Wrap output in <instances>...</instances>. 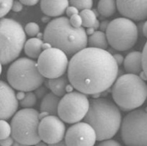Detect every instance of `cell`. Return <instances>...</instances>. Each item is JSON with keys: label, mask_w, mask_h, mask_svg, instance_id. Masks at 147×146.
<instances>
[{"label": "cell", "mask_w": 147, "mask_h": 146, "mask_svg": "<svg viewBox=\"0 0 147 146\" xmlns=\"http://www.w3.org/2000/svg\"><path fill=\"white\" fill-rule=\"evenodd\" d=\"M66 129L64 122L57 115H49L40 120L38 134L41 141L52 145L62 141Z\"/></svg>", "instance_id": "cell-12"}, {"label": "cell", "mask_w": 147, "mask_h": 146, "mask_svg": "<svg viewBox=\"0 0 147 146\" xmlns=\"http://www.w3.org/2000/svg\"><path fill=\"white\" fill-rule=\"evenodd\" d=\"M114 57V59H115V62H116V63L118 64V65H121L122 63H124V57L122 56L121 54H115L114 55H113Z\"/></svg>", "instance_id": "cell-36"}, {"label": "cell", "mask_w": 147, "mask_h": 146, "mask_svg": "<svg viewBox=\"0 0 147 146\" xmlns=\"http://www.w3.org/2000/svg\"><path fill=\"white\" fill-rule=\"evenodd\" d=\"M67 71L69 82L77 91L95 96L113 85L119 65L106 50L86 47L73 55Z\"/></svg>", "instance_id": "cell-1"}, {"label": "cell", "mask_w": 147, "mask_h": 146, "mask_svg": "<svg viewBox=\"0 0 147 146\" xmlns=\"http://www.w3.org/2000/svg\"><path fill=\"white\" fill-rule=\"evenodd\" d=\"M34 93L36 96L37 98L42 99L47 94V89L46 88V87H44L41 85L38 88H37L36 90H35V93Z\"/></svg>", "instance_id": "cell-31"}, {"label": "cell", "mask_w": 147, "mask_h": 146, "mask_svg": "<svg viewBox=\"0 0 147 146\" xmlns=\"http://www.w3.org/2000/svg\"><path fill=\"white\" fill-rule=\"evenodd\" d=\"M13 1L12 0H0V19L4 17L11 10Z\"/></svg>", "instance_id": "cell-27"}, {"label": "cell", "mask_w": 147, "mask_h": 146, "mask_svg": "<svg viewBox=\"0 0 147 146\" xmlns=\"http://www.w3.org/2000/svg\"><path fill=\"white\" fill-rule=\"evenodd\" d=\"M85 123L92 126L98 141L113 137L121 128L122 115L120 109L107 98H95L90 101Z\"/></svg>", "instance_id": "cell-3"}, {"label": "cell", "mask_w": 147, "mask_h": 146, "mask_svg": "<svg viewBox=\"0 0 147 146\" xmlns=\"http://www.w3.org/2000/svg\"><path fill=\"white\" fill-rule=\"evenodd\" d=\"M44 41L38 38H32L26 41L24 50L30 59H38L43 52Z\"/></svg>", "instance_id": "cell-19"}, {"label": "cell", "mask_w": 147, "mask_h": 146, "mask_svg": "<svg viewBox=\"0 0 147 146\" xmlns=\"http://www.w3.org/2000/svg\"><path fill=\"white\" fill-rule=\"evenodd\" d=\"M60 101V97L57 96L54 93H47L42 98L40 106V112H47L50 115H57Z\"/></svg>", "instance_id": "cell-18"}, {"label": "cell", "mask_w": 147, "mask_h": 146, "mask_svg": "<svg viewBox=\"0 0 147 146\" xmlns=\"http://www.w3.org/2000/svg\"><path fill=\"white\" fill-rule=\"evenodd\" d=\"M97 146H121V145L116 140L109 139L101 141V143Z\"/></svg>", "instance_id": "cell-32"}, {"label": "cell", "mask_w": 147, "mask_h": 146, "mask_svg": "<svg viewBox=\"0 0 147 146\" xmlns=\"http://www.w3.org/2000/svg\"><path fill=\"white\" fill-rule=\"evenodd\" d=\"M119 13L124 18L135 22L147 18V1H116Z\"/></svg>", "instance_id": "cell-15"}, {"label": "cell", "mask_w": 147, "mask_h": 146, "mask_svg": "<svg viewBox=\"0 0 147 146\" xmlns=\"http://www.w3.org/2000/svg\"><path fill=\"white\" fill-rule=\"evenodd\" d=\"M69 22L72 27L74 28H80L82 27V21L80 14L74 15L69 18Z\"/></svg>", "instance_id": "cell-29"}, {"label": "cell", "mask_w": 147, "mask_h": 146, "mask_svg": "<svg viewBox=\"0 0 147 146\" xmlns=\"http://www.w3.org/2000/svg\"><path fill=\"white\" fill-rule=\"evenodd\" d=\"M26 35L30 37H35L38 34L40 31V27L35 22H29L24 27Z\"/></svg>", "instance_id": "cell-28"}, {"label": "cell", "mask_w": 147, "mask_h": 146, "mask_svg": "<svg viewBox=\"0 0 147 146\" xmlns=\"http://www.w3.org/2000/svg\"><path fill=\"white\" fill-rule=\"evenodd\" d=\"M105 34L110 46L116 51L124 52L136 45L138 38V29L132 21L118 18L110 22Z\"/></svg>", "instance_id": "cell-9"}, {"label": "cell", "mask_w": 147, "mask_h": 146, "mask_svg": "<svg viewBox=\"0 0 147 146\" xmlns=\"http://www.w3.org/2000/svg\"><path fill=\"white\" fill-rule=\"evenodd\" d=\"M35 146H49V145H47V143H44V142L40 141V142H39V143H37V144L35 145Z\"/></svg>", "instance_id": "cell-44"}, {"label": "cell", "mask_w": 147, "mask_h": 146, "mask_svg": "<svg viewBox=\"0 0 147 146\" xmlns=\"http://www.w3.org/2000/svg\"><path fill=\"white\" fill-rule=\"evenodd\" d=\"M80 15L82 21V27L94 28V30L99 28L100 23L97 19L96 14L92 10H85L80 12Z\"/></svg>", "instance_id": "cell-22"}, {"label": "cell", "mask_w": 147, "mask_h": 146, "mask_svg": "<svg viewBox=\"0 0 147 146\" xmlns=\"http://www.w3.org/2000/svg\"><path fill=\"white\" fill-rule=\"evenodd\" d=\"M142 32H143V35H144L145 38H147V21L144 24L142 27Z\"/></svg>", "instance_id": "cell-40"}, {"label": "cell", "mask_w": 147, "mask_h": 146, "mask_svg": "<svg viewBox=\"0 0 147 146\" xmlns=\"http://www.w3.org/2000/svg\"><path fill=\"white\" fill-rule=\"evenodd\" d=\"M40 9L43 13L47 16L57 17L63 15L69 6L67 0H44L40 2Z\"/></svg>", "instance_id": "cell-16"}, {"label": "cell", "mask_w": 147, "mask_h": 146, "mask_svg": "<svg viewBox=\"0 0 147 146\" xmlns=\"http://www.w3.org/2000/svg\"><path fill=\"white\" fill-rule=\"evenodd\" d=\"M44 40L54 48H57L73 56L88 46V35L83 27H72L67 17H59L51 21L46 27Z\"/></svg>", "instance_id": "cell-2"}, {"label": "cell", "mask_w": 147, "mask_h": 146, "mask_svg": "<svg viewBox=\"0 0 147 146\" xmlns=\"http://www.w3.org/2000/svg\"><path fill=\"white\" fill-rule=\"evenodd\" d=\"M66 54L57 48L51 47L44 50L37 61L39 71L44 78L56 79L65 74L69 67Z\"/></svg>", "instance_id": "cell-11"}, {"label": "cell", "mask_w": 147, "mask_h": 146, "mask_svg": "<svg viewBox=\"0 0 147 146\" xmlns=\"http://www.w3.org/2000/svg\"><path fill=\"white\" fill-rule=\"evenodd\" d=\"M39 112L35 109H22L12 118L11 136L14 140L24 145H35L41 141L38 134Z\"/></svg>", "instance_id": "cell-7"}, {"label": "cell", "mask_w": 147, "mask_h": 146, "mask_svg": "<svg viewBox=\"0 0 147 146\" xmlns=\"http://www.w3.org/2000/svg\"><path fill=\"white\" fill-rule=\"evenodd\" d=\"M94 2L92 0H71L69 1V5L71 6L75 7L79 10H90L93 7Z\"/></svg>", "instance_id": "cell-25"}, {"label": "cell", "mask_w": 147, "mask_h": 146, "mask_svg": "<svg viewBox=\"0 0 147 146\" xmlns=\"http://www.w3.org/2000/svg\"><path fill=\"white\" fill-rule=\"evenodd\" d=\"M49 146H67L66 143H65V140L63 139L62 141L59 142L57 143H55V144H52V145H49Z\"/></svg>", "instance_id": "cell-41"}, {"label": "cell", "mask_w": 147, "mask_h": 146, "mask_svg": "<svg viewBox=\"0 0 147 146\" xmlns=\"http://www.w3.org/2000/svg\"><path fill=\"white\" fill-rule=\"evenodd\" d=\"M88 45L90 48L106 50L108 47V41L105 32L95 31L88 38Z\"/></svg>", "instance_id": "cell-21"}, {"label": "cell", "mask_w": 147, "mask_h": 146, "mask_svg": "<svg viewBox=\"0 0 147 146\" xmlns=\"http://www.w3.org/2000/svg\"><path fill=\"white\" fill-rule=\"evenodd\" d=\"M124 67L127 73L138 75L143 71L142 52L139 51L131 52L126 56Z\"/></svg>", "instance_id": "cell-17"}, {"label": "cell", "mask_w": 147, "mask_h": 146, "mask_svg": "<svg viewBox=\"0 0 147 146\" xmlns=\"http://www.w3.org/2000/svg\"><path fill=\"white\" fill-rule=\"evenodd\" d=\"M65 13H66L67 15H68L69 18L71 16H73V15H74L80 14V11H79L78 9L76 8L75 7L71 6V5H69V7H68V8L66 9V11H65Z\"/></svg>", "instance_id": "cell-33"}, {"label": "cell", "mask_w": 147, "mask_h": 146, "mask_svg": "<svg viewBox=\"0 0 147 146\" xmlns=\"http://www.w3.org/2000/svg\"><path fill=\"white\" fill-rule=\"evenodd\" d=\"M44 79L39 71L37 62L27 57L13 62L7 71V79L11 87L24 93L36 90L43 85Z\"/></svg>", "instance_id": "cell-6"}, {"label": "cell", "mask_w": 147, "mask_h": 146, "mask_svg": "<svg viewBox=\"0 0 147 146\" xmlns=\"http://www.w3.org/2000/svg\"><path fill=\"white\" fill-rule=\"evenodd\" d=\"M24 96H25V93L24 92L19 91L18 93H16V98L18 101H20L21 100L23 99Z\"/></svg>", "instance_id": "cell-39"}, {"label": "cell", "mask_w": 147, "mask_h": 146, "mask_svg": "<svg viewBox=\"0 0 147 146\" xmlns=\"http://www.w3.org/2000/svg\"><path fill=\"white\" fill-rule=\"evenodd\" d=\"M120 129L127 146H147V107L129 112L122 119Z\"/></svg>", "instance_id": "cell-8"}, {"label": "cell", "mask_w": 147, "mask_h": 146, "mask_svg": "<svg viewBox=\"0 0 147 146\" xmlns=\"http://www.w3.org/2000/svg\"><path fill=\"white\" fill-rule=\"evenodd\" d=\"M98 12L102 16L110 17L114 15L116 10V1L114 0H101L98 2Z\"/></svg>", "instance_id": "cell-23"}, {"label": "cell", "mask_w": 147, "mask_h": 146, "mask_svg": "<svg viewBox=\"0 0 147 146\" xmlns=\"http://www.w3.org/2000/svg\"><path fill=\"white\" fill-rule=\"evenodd\" d=\"M49 115H49L48 112H40V113H39V119H40V120L44 119V118L49 116Z\"/></svg>", "instance_id": "cell-42"}, {"label": "cell", "mask_w": 147, "mask_h": 146, "mask_svg": "<svg viewBox=\"0 0 147 146\" xmlns=\"http://www.w3.org/2000/svg\"><path fill=\"white\" fill-rule=\"evenodd\" d=\"M27 35L19 22L12 18L0 19V63L7 65L20 55Z\"/></svg>", "instance_id": "cell-5"}, {"label": "cell", "mask_w": 147, "mask_h": 146, "mask_svg": "<svg viewBox=\"0 0 147 146\" xmlns=\"http://www.w3.org/2000/svg\"><path fill=\"white\" fill-rule=\"evenodd\" d=\"M112 96L119 109L131 112L138 109L146 101L147 85L138 75H121L112 86Z\"/></svg>", "instance_id": "cell-4"}, {"label": "cell", "mask_w": 147, "mask_h": 146, "mask_svg": "<svg viewBox=\"0 0 147 146\" xmlns=\"http://www.w3.org/2000/svg\"><path fill=\"white\" fill-rule=\"evenodd\" d=\"M146 101H147V98H146Z\"/></svg>", "instance_id": "cell-47"}, {"label": "cell", "mask_w": 147, "mask_h": 146, "mask_svg": "<svg viewBox=\"0 0 147 146\" xmlns=\"http://www.w3.org/2000/svg\"><path fill=\"white\" fill-rule=\"evenodd\" d=\"M89 106L90 101L86 95L72 91L64 95L60 99L57 115L64 123L74 124L85 118Z\"/></svg>", "instance_id": "cell-10"}, {"label": "cell", "mask_w": 147, "mask_h": 146, "mask_svg": "<svg viewBox=\"0 0 147 146\" xmlns=\"http://www.w3.org/2000/svg\"><path fill=\"white\" fill-rule=\"evenodd\" d=\"M15 143V140L12 136L6 138L5 139H2L0 140V145L1 146H11L13 145V143Z\"/></svg>", "instance_id": "cell-35"}, {"label": "cell", "mask_w": 147, "mask_h": 146, "mask_svg": "<svg viewBox=\"0 0 147 146\" xmlns=\"http://www.w3.org/2000/svg\"><path fill=\"white\" fill-rule=\"evenodd\" d=\"M142 61H143V71L145 73L147 77V41L144 45L142 52Z\"/></svg>", "instance_id": "cell-30"}, {"label": "cell", "mask_w": 147, "mask_h": 146, "mask_svg": "<svg viewBox=\"0 0 147 146\" xmlns=\"http://www.w3.org/2000/svg\"><path fill=\"white\" fill-rule=\"evenodd\" d=\"M23 5H27V6H34L38 3V0H22L21 1Z\"/></svg>", "instance_id": "cell-37"}, {"label": "cell", "mask_w": 147, "mask_h": 146, "mask_svg": "<svg viewBox=\"0 0 147 146\" xmlns=\"http://www.w3.org/2000/svg\"><path fill=\"white\" fill-rule=\"evenodd\" d=\"M18 105L14 89L8 83L0 80V120H7L13 118Z\"/></svg>", "instance_id": "cell-14"}, {"label": "cell", "mask_w": 147, "mask_h": 146, "mask_svg": "<svg viewBox=\"0 0 147 146\" xmlns=\"http://www.w3.org/2000/svg\"><path fill=\"white\" fill-rule=\"evenodd\" d=\"M85 31H86V34H87V35H91L92 34L94 33V32H95V30H94V28H88L87 30H85Z\"/></svg>", "instance_id": "cell-43"}, {"label": "cell", "mask_w": 147, "mask_h": 146, "mask_svg": "<svg viewBox=\"0 0 147 146\" xmlns=\"http://www.w3.org/2000/svg\"><path fill=\"white\" fill-rule=\"evenodd\" d=\"M37 97L35 94L32 92H27L25 93V96L18 103L24 109H31L35 106L37 103Z\"/></svg>", "instance_id": "cell-24"}, {"label": "cell", "mask_w": 147, "mask_h": 146, "mask_svg": "<svg viewBox=\"0 0 147 146\" xmlns=\"http://www.w3.org/2000/svg\"><path fill=\"white\" fill-rule=\"evenodd\" d=\"M2 64L0 63V75H1V73H2Z\"/></svg>", "instance_id": "cell-46"}, {"label": "cell", "mask_w": 147, "mask_h": 146, "mask_svg": "<svg viewBox=\"0 0 147 146\" xmlns=\"http://www.w3.org/2000/svg\"><path fill=\"white\" fill-rule=\"evenodd\" d=\"M110 22L108 21H103L102 23H100V25H99V28H100L101 31L105 32L107 30V27H108V24Z\"/></svg>", "instance_id": "cell-38"}, {"label": "cell", "mask_w": 147, "mask_h": 146, "mask_svg": "<svg viewBox=\"0 0 147 146\" xmlns=\"http://www.w3.org/2000/svg\"><path fill=\"white\" fill-rule=\"evenodd\" d=\"M67 146H94L96 135L88 123L79 122L70 126L64 137Z\"/></svg>", "instance_id": "cell-13"}, {"label": "cell", "mask_w": 147, "mask_h": 146, "mask_svg": "<svg viewBox=\"0 0 147 146\" xmlns=\"http://www.w3.org/2000/svg\"><path fill=\"white\" fill-rule=\"evenodd\" d=\"M69 82L68 77L63 75L58 78L49 79L48 86L52 93L57 96L61 97L66 94V88L69 85Z\"/></svg>", "instance_id": "cell-20"}, {"label": "cell", "mask_w": 147, "mask_h": 146, "mask_svg": "<svg viewBox=\"0 0 147 146\" xmlns=\"http://www.w3.org/2000/svg\"><path fill=\"white\" fill-rule=\"evenodd\" d=\"M11 126L5 120H0V140L11 136Z\"/></svg>", "instance_id": "cell-26"}, {"label": "cell", "mask_w": 147, "mask_h": 146, "mask_svg": "<svg viewBox=\"0 0 147 146\" xmlns=\"http://www.w3.org/2000/svg\"><path fill=\"white\" fill-rule=\"evenodd\" d=\"M23 4L21 2V1H13L11 10H13V12L18 13V12L22 11V9H23Z\"/></svg>", "instance_id": "cell-34"}, {"label": "cell", "mask_w": 147, "mask_h": 146, "mask_svg": "<svg viewBox=\"0 0 147 146\" xmlns=\"http://www.w3.org/2000/svg\"><path fill=\"white\" fill-rule=\"evenodd\" d=\"M1 146V145H0ZM11 146H28V145H22V144H20V143H17L16 141H15V143H13V145Z\"/></svg>", "instance_id": "cell-45"}]
</instances>
